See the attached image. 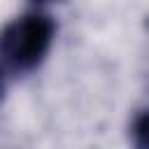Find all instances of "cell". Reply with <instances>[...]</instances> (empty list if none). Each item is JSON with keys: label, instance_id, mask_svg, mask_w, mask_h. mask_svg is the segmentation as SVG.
<instances>
[{"label": "cell", "instance_id": "cell-4", "mask_svg": "<svg viewBox=\"0 0 149 149\" xmlns=\"http://www.w3.org/2000/svg\"><path fill=\"white\" fill-rule=\"evenodd\" d=\"M30 2H33V5H40V7H42L44 2H51V0H30Z\"/></svg>", "mask_w": 149, "mask_h": 149}, {"label": "cell", "instance_id": "cell-3", "mask_svg": "<svg viewBox=\"0 0 149 149\" xmlns=\"http://www.w3.org/2000/svg\"><path fill=\"white\" fill-rule=\"evenodd\" d=\"M5 95V77H2V70H0V100Z\"/></svg>", "mask_w": 149, "mask_h": 149}, {"label": "cell", "instance_id": "cell-2", "mask_svg": "<svg viewBox=\"0 0 149 149\" xmlns=\"http://www.w3.org/2000/svg\"><path fill=\"white\" fill-rule=\"evenodd\" d=\"M130 140L135 147L149 149V109H142L140 114H135L130 123Z\"/></svg>", "mask_w": 149, "mask_h": 149}, {"label": "cell", "instance_id": "cell-5", "mask_svg": "<svg viewBox=\"0 0 149 149\" xmlns=\"http://www.w3.org/2000/svg\"><path fill=\"white\" fill-rule=\"evenodd\" d=\"M147 26H149V21H147Z\"/></svg>", "mask_w": 149, "mask_h": 149}, {"label": "cell", "instance_id": "cell-1", "mask_svg": "<svg viewBox=\"0 0 149 149\" xmlns=\"http://www.w3.org/2000/svg\"><path fill=\"white\" fill-rule=\"evenodd\" d=\"M56 37V23L44 9H30L0 30V63L14 74L33 72L47 58Z\"/></svg>", "mask_w": 149, "mask_h": 149}]
</instances>
